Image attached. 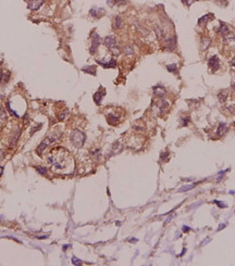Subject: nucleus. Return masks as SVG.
<instances>
[{
	"label": "nucleus",
	"instance_id": "f257e3e1",
	"mask_svg": "<svg viewBox=\"0 0 235 266\" xmlns=\"http://www.w3.org/2000/svg\"><path fill=\"white\" fill-rule=\"evenodd\" d=\"M48 162L54 173L70 175L74 172V161L71 154L63 148H54L51 150Z\"/></svg>",
	"mask_w": 235,
	"mask_h": 266
},
{
	"label": "nucleus",
	"instance_id": "f03ea898",
	"mask_svg": "<svg viewBox=\"0 0 235 266\" xmlns=\"http://www.w3.org/2000/svg\"><path fill=\"white\" fill-rule=\"evenodd\" d=\"M60 137H61V131H54L51 134H49V135H48L47 137L45 138V139L42 140V143H40V145L38 146V148H37V153L40 155V154L42 153V151H44V150H45L46 148L48 147V146H50L51 143H56L57 140L60 139Z\"/></svg>",
	"mask_w": 235,
	"mask_h": 266
},
{
	"label": "nucleus",
	"instance_id": "7ed1b4c3",
	"mask_svg": "<svg viewBox=\"0 0 235 266\" xmlns=\"http://www.w3.org/2000/svg\"><path fill=\"white\" fill-rule=\"evenodd\" d=\"M85 134L83 131H78V129H75V131H73L72 134L70 136V139H71V143L73 145L75 146L76 148H82L83 145L85 143Z\"/></svg>",
	"mask_w": 235,
	"mask_h": 266
},
{
	"label": "nucleus",
	"instance_id": "20e7f679",
	"mask_svg": "<svg viewBox=\"0 0 235 266\" xmlns=\"http://www.w3.org/2000/svg\"><path fill=\"white\" fill-rule=\"evenodd\" d=\"M44 5V0H28L27 7L31 11H37Z\"/></svg>",
	"mask_w": 235,
	"mask_h": 266
},
{
	"label": "nucleus",
	"instance_id": "39448f33",
	"mask_svg": "<svg viewBox=\"0 0 235 266\" xmlns=\"http://www.w3.org/2000/svg\"><path fill=\"white\" fill-rule=\"evenodd\" d=\"M101 44V38L99 37L98 34H94V36H93V41H92V46H90V51L92 54H94L95 52H96L97 48L99 47V45Z\"/></svg>",
	"mask_w": 235,
	"mask_h": 266
},
{
	"label": "nucleus",
	"instance_id": "423d86ee",
	"mask_svg": "<svg viewBox=\"0 0 235 266\" xmlns=\"http://www.w3.org/2000/svg\"><path fill=\"white\" fill-rule=\"evenodd\" d=\"M220 66V60L217 56H213L209 59V68H211V72H216Z\"/></svg>",
	"mask_w": 235,
	"mask_h": 266
},
{
	"label": "nucleus",
	"instance_id": "0eeeda50",
	"mask_svg": "<svg viewBox=\"0 0 235 266\" xmlns=\"http://www.w3.org/2000/svg\"><path fill=\"white\" fill-rule=\"evenodd\" d=\"M105 45L108 47L109 49H112V48H114V47L117 46V42H115L114 36H113V35L107 36V37L105 38Z\"/></svg>",
	"mask_w": 235,
	"mask_h": 266
},
{
	"label": "nucleus",
	"instance_id": "6e6552de",
	"mask_svg": "<svg viewBox=\"0 0 235 266\" xmlns=\"http://www.w3.org/2000/svg\"><path fill=\"white\" fill-rule=\"evenodd\" d=\"M97 62H98V64H100V65L104 66L105 68H115V66H117V61H115L114 59H111V60H109L108 62L97 60Z\"/></svg>",
	"mask_w": 235,
	"mask_h": 266
},
{
	"label": "nucleus",
	"instance_id": "1a4fd4ad",
	"mask_svg": "<svg viewBox=\"0 0 235 266\" xmlns=\"http://www.w3.org/2000/svg\"><path fill=\"white\" fill-rule=\"evenodd\" d=\"M20 135H21V129L17 128V131H14L13 135H12V137H11V140H10V148H12L17 143L18 139L20 138Z\"/></svg>",
	"mask_w": 235,
	"mask_h": 266
},
{
	"label": "nucleus",
	"instance_id": "9d476101",
	"mask_svg": "<svg viewBox=\"0 0 235 266\" xmlns=\"http://www.w3.org/2000/svg\"><path fill=\"white\" fill-rule=\"evenodd\" d=\"M153 93H155V96H158L159 98H162L165 95V89L162 86H155L153 87Z\"/></svg>",
	"mask_w": 235,
	"mask_h": 266
},
{
	"label": "nucleus",
	"instance_id": "9b49d317",
	"mask_svg": "<svg viewBox=\"0 0 235 266\" xmlns=\"http://www.w3.org/2000/svg\"><path fill=\"white\" fill-rule=\"evenodd\" d=\"M105 95H106V92H105V91H101V90L97 91V92L94 95V101L96 102L97 105L100 104L101 100H102V98H104Z\"/></svg>",
	"mask_w": 235,
	"mask_h": 266
},
{
	"label": "nucleus",
	"instance_id": "f8f14e48",
	"mask_svg": "<svg viewBox=\"0 0 235 266\" xmlns=\"http://www.w3.org/2000/svg\"><path fill=\"white\" fill-rule=\"evenodd\" d=\"M119 119H120L119 116L112 114V113L107 115V121H108V123L110 124V125H117V124L119 123Z\"/></svg>",
	"mask_w": 235,
	"mask_h": 266
},
{
	"label": "nucleus",
	"instance_id": "ddd939ff",
	"mask_svg": "<svg viewBox=\"0 0 235 266\" xmlns=\"http://www.w3.org/2000/svg\"><path fill=\"white\" fill-rule=\"evenodd\" d=\"M101 13H104V9H100V8H93L90 11V14L94 18H99Z\"/></svg>",
	"mask_w": 235,
	"mask_h": 266
},
{
	"label": "nucleus",
	"instance_id": "4468645a",
	"mask_svg": "<svg viewBox=\"0 0 235 266\" xmlns=\"http://www.w3.org/2000/svg\"><path fill=\"white\" fill-rule=\"evenodd\" d=\"M109 7H114V6H122L126 3V0H108Z\"/></svg>",
	"mask_w": 235,
	"mask_h": 266
},
{
	"label": "nucleus",
	"instance_id": "2eb2a0df",
	"mask_svg": "<svg viewBox=\"0 0 235 266\" xmlns=\"http://www.w3.org/2000/svg\"><path fill=\"white\" fill-rule=\"evenodd\" d=\"M218 33L221 34V35H226V34L229 33L228 25H226L225 23H223V22H220V28H219Z\"/></svg>",
	"mask_w": 235,
	"mask_h": 266
},
{
	"label": "nucleus",
	"instance_id": "dca6fc26",
	"mask_svg": "<svg viewBox=\"0 0 235 266\" xmlns=\"http://www.w3.org/2000/svg\"><path fill=\"white\" fill-rule=\"evenodd\" d=\"M82 71H83L84 73H88V74L96 75V66H94V65L85 66V68H82Z\"/></svg>",
	"mask_w": 235,
	"mask_h": 266
},
{
	"label": "nucleus",
	"instance_id": "f3484780",
	"mask_svg": "<svg viewBox=\"0 0 235 266\" xmlns=\"http://www.w3.org/2000/svg\"><path fill=\"white\" fill-rule=\"evenodd\" d=\"M175 44H176V39L175 37H170L167 39V47L169 49H174V47H175Z\"/></svg>",
	"mask_w": 235,
	"mask_h": 266
},
{
	"label": "nucleus",
	"instance_id": "a211bd4d",
	"mask_svg": "<svg viewBox=\"0 0 235 266\" xmlns=\"http://www.w3.org/2000/svg\"><path fill=\"white\" fill-rule=\"evenodd\" d=\"M210 45V39L209 38H202L201 39V49L202 50H206L209 47Z\"/></svg>",
	"mask_w": 235,
	"mask_h": 266
},
{
	"label": "nucleus",
	"instance_id": "6ab92c4d",
	"mask_svg": "<svg viewBox=\"0 0 235 266\" xmlns=\"http://www.w3.org/2000/svg\"><path fill=\"white\" fill-rule=\"evenodd\" d=\"M122 25V19L120 17H117L114 19V23H113V27L114 28H120Z\"/></svg>",
	"mask_w": 235,
	"mask_h": 266
},
{
	"label": "nucleus",
	"instance_id": "aec40b11",
	"mask_svg": "<svg viewBox=\"0 0 235 266\" xmlns=\"http://www.w3.org/2000/svg\"><path fill=\"white\" fill-rule=\"evenodd\" d=\"M218 98L221 102H224V101L226 100V98H228V93H226L225 91H221V92H219Z\"/></svg>",
	"mask_w": 235,
	"mask_h": 266
},
{
	"label": "nucleus",
	"instance_id": "412c9836",
	"mask_svg": "<svg viewBox=\"0 0 235 266\" xmlns=\"http://www.w3.org/2000/svg\"><path fill=\"white\" fill-rule=\"evenodd\" d=\"M190 122L189 116H182L181 117V126H186Z\"/></svg>",
	"mask_w": 235,
	"mask_h": 266
},
{
	"label": "nucleus",
	"instance_id": "4be33fe9",
	"mask_svg": "<svg viewBox=\"0 0 235 266\" xmlns=\"http://www.w3.org/2000/svg\"><path fill=\"white\" fill-rule=\"evenodd\" d=\"M167 68H168V71H169V72H171V73H175L176 71H177V66H176L175 63L167 65Z\"/></svg>",
	"mask_w": 235,
	"mask_h": 266
},
{
	"label": "nucleus",
	"instance_id": "5701e85b",
	"mask_svg": "<svg viewBox=\"0 0 235 266\" xmlns=\"http://www.w3.org/2000/svg\"><path fill=\"white\" fill-rule=\"evenodd\" d=\"M35 168H36V170H37L38 173H40L42 174V175H46V174H47V168L46 167H40V166H35Z\"/></svg>",
	"mask_w": 235,
	"mask_h": 266
},
{
	"label": "nucleus",
	"instance_id": "b1692460",
	"mask_svg": "<svg viewBox=\"0 0 235 266\" xmlns=\"http://www.w3.org/2000/svg\"><path fill=\"white\" fill-rule=\"evenodd\" d=\"M6 119H7V113H6V111L1 108V109H0V121L2 122V121H6Z\"/></svg>",
	"mask_w": 235,
	"mask_h": 266
},
{
	"label": "nucleus",
	"instance_id": "393cba45",
	"mask_svg": "<svg viewBox=\"0 0 235 266\" xmlns=\"http://www.w3.org/2000/svg\"><path fill=\"white\" fill-rule=\"evenodd\" d=\"M224 129H225V124L224 123H221L219 125V128H218V135L221 136L222 134L224 133Z\"/></svg>",
	"mask_w": 235,
	"mask_h": 266
},
{
	"label": "nucleus",
	"instance_id": "a878e982",
	"mask_svg": "<svg viewBox=\"0 0 235 266\" xmlns=\"http://www.w3.org/2000/svg\"><path fill=\"white\" fill-rule=\"evenodd\" d=\"M68 113H69V112H68V111H66H66H63V112L60 113V114L58 115V119H59V121H63V119H66V115H68Z\"/></svg>",
	"mask_w": 235,
	"mask_h": 266
},
{
	"label": "nucleus",
	"instance_id": "bb28decb",
	"mask_svg": "<svg viewBox=\"0 0 235 266\" xmlns=\"http://www.w3.org/2000/svg\"><path fill=\"white\" fill-rule=\"evenodd\" d=\"M208 18H209V15H205V17L200 18L199 21H198V24H199V25H200V24H201V25H205V23L207 22Z\"/></svg>",
	"mask_w": 235,
	"mask_h": 266
},
{
	"label": "nucleus",
	"instance_id": "cd10ccee",
	"mask_svg": "<svg viewBox=\"0 0 235 266\" xmlns=\"http://www.w3.org/2000/svg\"><path fill=\"white\" fill-rule=\"evenodd\" d=\"M42 124H39V125H37V126H36V127H34V128H32V131H31V136H33L34 134L36 133V131H39V129L42 128Z\"/></svg>",
	"mask_w": 235,
	"mask_h": 266
},
{
	"label": "nucleus",
	"instance_id": "c85d7f7f",
	"mask_svg": "<svg viewBox=\"0 0 235 266\" xmlns=\"http://www.w3.org/2000/svg\"><path fill=\"white\" fill-rule=\"evenodd\" d=\"M9 77H10V73L3 74V76H2V82H3V83H7L8 80H9Z\"/></svg>",
	"mask_w": 235,
	"mask_h": 266
},
{
	"label": "nucleus",
	"instance_id": "c756f323",
	"mask_svg": "<svg viewBox=\"0 0 235 266\" xmlns=\"http://www.w3.org/2000/svg\"><path fill=\"white\" fill-rule=\"evenodd\" d=\"M182 2H183L185 6H187V7H189V6L194 2V0H182Z\"/></svg>",
	"mask_w": 235,
	"mask_h": 266
},
{
	"label": "nucleus",
	"instance_id": "7c9ffc66",
	"mask_svg": "<svg viewBox=\"0 0 235 266\" xmlns=\"http://www.w3.org/2000/svg\"><path fill=\"white\" fill-rule=\"evenodd\" d=\"M5 154H6L5 150L0 149V162H1V161L3 160V158H5Z\"/></svg>",
	"mask_w": 235,
	"mask_h": 266
},
{
	"label": "nucleus",
	"instance_id": "2f4dec72",
	"mask_svg": "<svg viewBox=\"0 0 235 266\" xmlns=\"http://www.w3.org/2000/svg\"><path fill=\"white\" fill-rule=\"evenodd\" d=\"M72 262H73V264H74V265H80V264H81V261L76 259V257H73Z\"/></svg>",
	"mask_w": 235,
	"mask_h": 266
},
{
	"label": "nucleus",
	"instance_id": "473e14b6",
	"mask_svg": "<svg viewBox=\"0 0 235 266\" xmlns=\"http://www.w3.org/2000/svg\"><path fill=\"white\" fill-rule=\"evenodd\" d=\"M2 76H3V73H2V71H1V68H0V83L2 80Z\"/></svg>",
	"mask_w": 235,
	"mask_h": 266
},
{
	"label": "nucleus",
	"instance_id": "72a5a7b5",
	"mask_svg": "<svg viewBox=\"0 0 235 266\" xmlns=\"http://www.w3.org/2000/svg\"><path fill=\"white\" fill-rule=\"evenodd\" d=\"M2 172H3V167L2 166H0V176L2 175Z\"/></svg>",
	"mask_w": 235,
	"mask_h": 266
},
{
	"label": "nucleus",
	"instance_id": "f704fd0d",
	"mask_svg": "<svg viewBox=\"0 0 235 266\" xmlns=\"http://www.w3.org/2000/svg\"><path fill=\"white\" fill-rule=\"evenodd\" d=\"M189 230V228H188V227H186L185 226V228H183V231H188Z\"/></svg>",
	"mask_w": 235,
	"mask_h": 266
},
{
	"label": "nucleus",
	"instance_id": "c9c22d12",
	"mask_svg": "<svg viewBox=\"0 0 235 266\" xmlns=\"http://www.w3.org/2000/svg\"><path fill=\"white\" fill-rule=\"evenodd\" d=\"M232 65H233V66H235V60H233V62H232Z\"/></svg>",
	"mask_w": 235,
	"mask_h": 266
},
{
	"label": "nucleus",
	"instance_id": "e433bc0d",
	"mask_svg": "<svg viewBox=\"0 0 235 266\" xmlns=\"http://www.w3.org/2000/svg\"><path fill=\"white\" fill-rule=\"evenodd\" d=\"M233 89H234V90H235V83H234V84H233Z\"/></svg>",
	"mask_w": 235,
	"mask_h": 266
}]
</instances>
